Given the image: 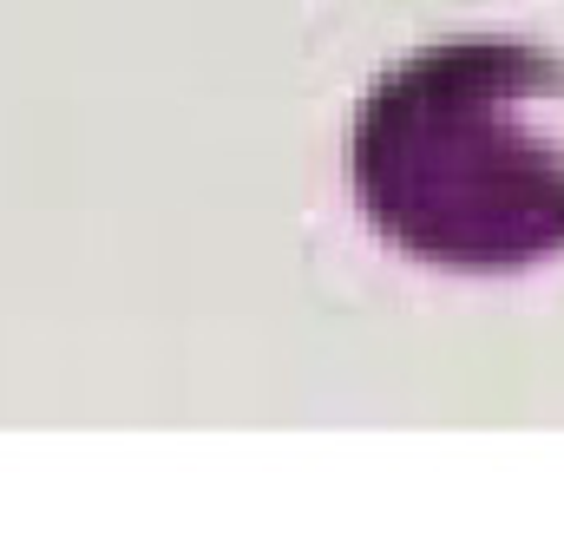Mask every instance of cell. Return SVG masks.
Wrapping results in <instances>:
<instances>
[{
    "label": "cell",
    "instance_id": "obj_1",
    "mask_svg": "<svg viewBox=\"0 0 564 557\" xmlns=\"http://www.w3.org/2000/svg\"><path fill=\"white\" fill-rule=\"evenodd\" d=\"M348 184L381 243L446 276L564 256V59L453 40L401 59L355 112Z\"/></svg>",
    "mask_w": 564,
    "mask_h": 557
}]
</instances>
